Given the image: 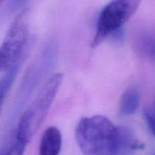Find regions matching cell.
Returning <instances> with one entry per match:
<instances>
[{
    "label": "cell",
    "mask_w": 155,
    "mask_h": 155,
    "mask_svg": "<svg viewBox=\"0 0 155 155\" xmlns=\"http://www.w3.org/2000/svg\"><path fill=\"white\" fill-rule=\"evenodd\" d=\"M139 51L155 65V35L147 34L139 41Z\"/></svg>",
    "instance_id": "8"
},
{
    "label": "cell",
    "mask_w": 155,
    "mask_h": 155,
    "mask_svg": "<svg viewBox=\"0 0 155 155\" xmlns=\"http://www.w3.org/2000/svg\"><path fill=\"white\" fill-rule=\"evenodd\" d=\"M62 146V136L55 126L45 129L40 140L39 155H59Z\"/></svg>",
    "instance_id": "5"
},
{
    "label": "cell",
    "mask_w": 155,
    "mask_h": 155,
    "mask_svg": "<svg viewBox=\"0 0 155 155\" xmlns=\"http://www.w3.org/2000/svg\"><path fill=\"white\" fill-rule=\"evenodd\" d=\"M154 155H155V154H154Z\"/></svg>",
    "instance_id": "12"
},
{
    "label": "cell",
    "mask_w": 155,
    "mask_h": 155,
    "mask_svg": "<svg viewBox=\"0 0 155 155\" xmlns=\"http://www.w3.org/2000/svg\"><path fill=\"white\" fill-rule=\"evenodd\" d=\"M140 96L136 87L126 90L120 100L119 112L121 115L128 116L134 114L139 106Z\"/></svg>",
    "instance_id": "6"
},
{
    "label": "cell",
    "mask_w": 155,
    "mask_h": 155,
    "mask_svg": "<svg viewBox=\"0 0 155 155\" xmlns=\"http://www.w3.org/2000/svg\"><path fill=\"white\" fill-rule=\"evenodd\" d=\"M143 114L149 131L155 137V102L151 107L144 109Z\"/></svg>",
    "instance_id": "9"
},
{
    "label": "cell",
    "mask_w": 155,
    "mask_h": 155,
    "mask_svg": "<svg viewBox=\"0 0 155 155\" xmlns=\"http://www.w3.org/2000/svg\"><path fill=\"white\" fill-rule=\"evenodd\" d=\"M24 59V57L22 56V58L11 69L5 71L6 73L4 74V76L0 79V113L2 109L6 97L10 91V88L13 84L14 81H15V77L18 74V70H19L21 62Z\"/></svg>",
    "instance_id": "7"
},
{
    "label": "cell",
    "mask_w": 155,
    "mask_h": 155,
    "mask_svg": "<svg viewBox=\"0 0 155 155\" xmlns=\"http://www.w3.org/2000/svg\"><path fill=\"white\" fill-rule=\"evenodd\" d=\"M27 145V143L15 139V142L4 155H24Z\"/></svg>",
    "instance_id": "10"
},
{
    "label": "cell",
    "mask_w": 155,
    "mask_h": 155,
    "mask_svg": "<svg viewBox=\"0 0 155 155\" xmlns=\"http://www.w3.org/2000/svg\"><path fill=\"white\" fill-rule=\"evenodd\" d=\"M63 74H53L45 81L28 109L21 115L15 134V139L28 144L41 124L55 98L63 81Z\"/></svg>",
    "instance_id": "2"
},
{
    "label": "cell",
    "mask_w": 155,
    "mask_h": 155,
    "mask_svg": "<svg viewBox=\"0 0 155 155\" xmlns=\"http://www.w3.org/2000/svg\"><path fill=\"white\" fill-rule=\"evenodd\" d=\"M142 0H111L101 11L91 46L96 47L113 35L134 15Z\"/></svg>",
    "instance_id": "3"
},
{
    "label": "cell",
    "mask_w": 155,
    "mask_h": 155,
    "mask_svg": "<svg viewBox=\"0 0 155 155\" xmlns=\"http://www.w3.org/2000/svg\"><path fill=\"white\" fill-rule=\"evenodd\" d=\"M75 135L85 155H118L122 147L120 128L102 115L81 119Z\"/></svg>",
    "instance_id": "1"
},
{
    "label": "cell",
    "mask_w": 155,
    "mask_h": 155,
    "mask_svg": "<svg viewBox=\"0 0 155 155\" xmlns=\"http://www.w3.org/2000/svg\"><path fill=\"white\" fill-rule=\"evenodd\" d=\"M29 37V10L21 11L6 33L0 45V72L12 68L23 56Z\"/></svg>",
    "instance_id": "4"
},
{
    "label": "cell",
    "mask_w": 155,
    "mask_h": 155,
    "mask_svg": "<svg viewBox=\"0 0 155 155\" xmlns=\"http://www.w3.org/2000/svg\"><path fill=\"white\" fill-rule=\"evenodd\" d=\"M5 1V0H0V5H1L2 2H4Z\"/></svg>",
    "instance_id": "11"
}]
</instances>
